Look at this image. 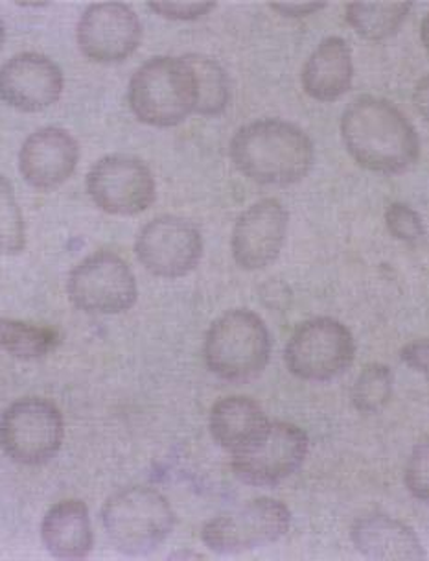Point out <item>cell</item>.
I'll return each mask as SVG.
<instances>
[{"instance_id":"cell-1","label":"cell","mask_w":429,"mask_h":561,"mask_svg":"<svg viewBox=\"0 0 429 561\" xmlns=\"http://www.w3.org/2000/svg\"><path fill=\"white\" fill-rule=\"evenodd\" d=\"M341 139L363 169L385 175L406 174L420 159V137L393 102L363 94L343 112Z\"/></svg>"},{"instance_id":"cell-2","label":"cell","mask_w":429,"mask_h":561,"mask_svg":"<svg viewBox=\"0 0 429 561\" xmlns=\"http://www.w3.org/2000/svg\"><path fill=\"white\" fill-rule=\"evenodd\" d=\"M232 163L264 187H290L314 167V140L297 124L282 118H260L245 124L229 147Z\"/></svg>"},{"instance_id":"cell-3","label":"cell","mask_w":429,"mask_h":561,"mask_svg":"<svg viewBox=\"0 0 429 561\" xmlns=\"http://www.w3.org/2000/svg\"><path fill=\"white\" fill-rule=\"evenodd\" d=\"M135 118L153 128L185 123L198 105V82L190 64L174 56H155L140 65L128 89Z\"/></svg>"},{"instance_id":"cell-4","label":"cell","mask_w":429,"mask_h":561,"mask_svg":"<svg viewBox=\"0 0 429 561\" xmlns=\"http://www.w3.org/2000/svg\"><path fill=\"white\" fill-rule=\"evenodd\" d=\"M102 523L118 552L139 558L155 552L170 538L175 514L161 491L151 485H128L107 499Z\"/></svg>"},{"instance_id":"cell-5","label":"cell","mask_w":429,"mask_h":561,"mask_svg":"<svg viewBox=\"0 0 429 561\" xmlns=\"http://www.w3.org/2000/svg\"><path fill=\"white\" fill-rule=\"evenodd\" d=\"M207 368L227 382H250L260 377L271 358V334L260 316L250 309L221 314L205 336Z\"/></svg>"},{"instance_id":"cell-6","label":"cell","mask_w":429,"mask_h":561,"mask_svg":"<svg viewBox=\"0 0 429 561\" xmlns=\"http://www.w3.org/2000/svg\"><path fill=\"white\" fill-rule=\"evenodd\" d=\"M63 436V414L48 399H19L0 415V447L12 462H50L61 449Z\"/></svg>"},{"instance_id":"cell-7","label":"cell","mask_w":429,"mask_h":561,"mask_svg":"<svg viewBox=\"0 0 429 561\" xmlns=\"http://www.w3.org/2000/svg\"><path fill=\"white\" fill-rule=\"evenodd\" d=\"M356 358V340L336 318L302 322L286 345V366L297 379L326 382L345 374Z\"/></svg>"},{"instance_id":"cell-8","label":"cell","mask_w":429,"mask_h":561,"mask_svg":"<svg viewBox=\"0 0 429 561\" xmlns=\"http://www.w3.org/2000/svg\"><path fill=\"white\" fill-rule=\"evenodd\" d=\"M290 526L291 512L282 501L260 497L207 520L201 541L216 554H242L277 543Z\"/></svg>"},{"instance_id":"cell-9","label":"cell","mask_w":429,"mask_h":561,"mask_svg":"<svg viewBox=\"0 0 429 561\" xmlns=\"http://www.w3.org/2000/svg\"><path fill=\"white\" fill-rule=\"evenodd\" d=\"M67 294L70 304L88 314H120L137 304L139 287L120 255L100 250L70 270Z\"/></svg>"},{"instance_id":"cell-10","label":"cell","mask_w":429,"mask_h":561,"mask_svg":"<svg viewBox=\"0 0 429 561\" xmlns=\"http://www.w3.org/2000/svg\"><path fill=\"white\" fill-rule=\"evenodd\" d=\"M310 438L288 421H271L247 449L231 456L232 473L244 484L273 488L290 479L306 462Z\"/></svg>"},{"instance_id":"cell-11","label":"cell","mask_w":429,"mask_h":561,"mask_svg":"<svg viewBox=\"0 0 429 561\" xmlns=\"http://www.w3.org/2000/svg\"><path fill=\"white\" fill-rule=\"evenodd\" d=\"M85 185L94 205L116 217L140 215L158 196L150 167L128 153H111L98 159L89 170Z\"/></svg>"},{"instance_id":"cell-12","label":"cell","mask_w":429,"mask_h":561,"mask_svg":"<svg viewBox=\"0 0 429 561\" xmlns=\"http://www.w3.org/2000/svg\"><path fill=\"white\" fill-rule=\"evenodd\" d=\"M139 263L163 279H179L198 268L204 259V234L186 218L164 215L140 229L135 240Z\"/></svg>"},{"instance_id":"cell-13","label":"cell","mask_w":429,"mask_h":561,"mask_svg":"<svg viewBox=\"0 0 429 561\" xmlns=\"http://www.w3.org/2000/svg\"><path fill=\"white\" fill-rule=\"evenodd\" d=\"M290 213L277 198H264L240 215L232 229V257L240 268L256 272L271 266L282 253Z\"/></svg>"},{"instance_id":"cell-14","label":"cell","mask_w":429,"mask_h":561,"mask_svg":"<svg viewBox=\"0 0 429 561\" xmlns=\"http://www.w3.org/2000/svg\"><path fill=\"white\" fill-rule=\"evenodd\" d=\"M76 37L85 58L96 64H118L139 48L142 24L128 4L102 2L83 12Z\"/></svg>"},{"instance_id":"cell-15","label":"cell","mask_w":429,"mask_h":561,"mask_svg":"<svg viewBox=\"0 0 429 561\" xmlns=\"http://www.w3.org/2000/svg\"><path fill=\"white\" fill-rule=\"evenodd\" d=\"M63 85V70L45 54H18L0 67V100L18 112L47 110L61 99Z\"/></svg>"},{"instance_id":"cell-16","label":"cell","mask_w":429,"mask_h":561,"mask_svg":"<svg viewBox=\"0 0 429 561\" xmlns=\"http://www.w3.org/2000/svg\"><path fill=\"white\" fill-rule=\"evenodd\" d=\"M80 161V145L67 129L39 128L24 140L19 170L24 182L37 191H56L69 182Z\"/></svg>"},{"instance_id":"cell-17","label":"cell","mask_w":429,"mask_h":561,"mask_svg":"<svg viewBox=\"0 0 429 561\" xmlns=\"http://www.w3.org/2000/svg\"><path fill=\"white\" fill-rule=\"evenodd\" d=\"M350 539L358 552L369 560L417 561L426 558L417 533L391 515H363L350 528Z\"/></svg>"},{"instance_id":"cell-18","label":"cell","mask_w":429,"mask_h":561,"mask_svg":"<svg viewBox=\"0 0 429 561\" xmlns=\"http://www.w3.org/2000/svg\"><path fill=\"white\" fill-rule=\"evenodd\" d=\"M302 89L317 102H336L347 94L355 80V59L347 39L326 37L302 67Z\"/></svg>"},{"instance_id":"cell-19","label":"cell","mask_w":429,"mask_h":561,"mask_svg":"<svg viewBox=\"0 0 429 561\" xmlns=\"http://www.w3.org/2000/svg\"><path fill=\"white\" fill-rule=\"evenodd\" d=\"M45 549L58 560H83L94 545L93 525L88 504L67 499L54 504L42 523Z\"/></svg>"},{"instance_id":"cell-20","label":"cell","mask_w":429,"mask_h":561,"mask_svg":"<svg viewBox=\"0 0 429 561\" xmlns=\"http://www.w3.org/2000/svg\"><path fill=\"white\" fill-rule=\"evenodd\" d=\"M271 420L255 399L231 396L215 403L209 414V431L216 444L236 455L266 433Z\"/></svg>"},{"instance_id":"cell-21","label":"cell","mask_w":429,"mask_h":561,"mask_svg":"<svg viewBox=\"0 0 429 561\" xmlns=\"http://www.w3.org/2000/svg\"><path fill=\"white\" fill-rule=\"evenodd\" d=\"M411 2H387V4H363L355 2L347 7V23L369 42L389 39L402 28L411 12Z\"/></svg>"},{"instance_id":"cell-22","label":"cell","mask_w":429,"mask_h":561,"mask_svg":"<svg viewBox=\"0 0 429 561\" xmlns=\"http://www.w3.org/2000/svg\"><path fill=\"white\" fill-rule=\"evenodd\" d=\"M198 82L196 113L204 117H218L231 102V80L227 70L215 58L204 54H186Z\"/></svg>"},{"instance_id":"cell-23","label":"cell","mask_w":429,"mask_h":561,"mask_svg":"<svg viewBox=\"0 0 429 561\" xmlns=\"http://www.w3.org/2000/svg\"><path fill=\"white\" fill-rule=\"evenodd\" d=\"M59 344V334L50 328L0 318V347L21 360L47 357Z\"/></svg>"},{"instance_id":"cell-24","label":"cell","mask_w":429,"mask_h":561,"mask_svg":"<svg viewBox=\"0 0 429 561\" xmlns=\"http://www.w3.org/2000/svg\"><path fill=\"white\" fill-rule=\"evenodd\" d=\"M395 377L389 366L383 364H369L361 369L360 377L356 379L352 388V404L361 414H376L387 407L393 398Z\"/></svg>"},{"instance_id":"cell-25","label":"cell","mask_w":429,"mask_h":561,"mask_svg":"<svg viewBox=\"0 0 429 561\" xmlns=\"http://www.w3.org/2000/svg\"><path fill=\"white\" fill-rule=\"evenodd\" d=\"M26 248V229L18 196L7 175L0 174V252L18 255Z\"/></svg>"},{"instance_id":"cell-26","label":"cell","mask_w":429,"mask_h":561,"mask_svg":"<svg viewBox=\"0 0 429 561\" xmlns=\"http://www.w3.org/2000/svg\"><path fill=\"white\" fill-rule=\"evenodd\" d=\"M389 233L406 244H418L426 237V226L417 210L404 202H393L385 210Z\"/></svg>"},{"instance_id":"cell-27","label":"cell","mask_w":429,"mask_h":561,"mask_svg":"<svg viewBox=\"0 0 429 561\" xmlns=\"http://www.w3.org/2000/svg\"><path fill=\"white\" fill-rule=\"evenodd\" d=\"M428 444L422 439L420 444L413 447L406 474H404L407 491L420 503L428 501Z\"/></svg>"},{"instance_id":"cell-28","label":"cell","mask_w":429,"mask_h":561,"mask_svg":"<svg viewBox=\"0 0 429 561\" xmlns=\"http://www.w3.org/2000/svg\"><path fill=\"white\" fill-rule=\"evenodd\" d=\"M151 12L170 21H198L215 10V2H150Z\"/></svg>"},{"instance_id":"cell-29","label":"cell","mask_w":429,"mask_h":561,"mask_svg":"<svg viewBox=\"0 0 429 561\" xmlns=\"http://www.w3.org/2000/svg\"><path fill=\"white\" fill-rule=\"evenodd\" d=\"M401 358L409 368L418 374L426 375L428 371V342L426 339L413 340L404 345L401 351Z\"/></svg>"},{"instance_id":"cell-30","label":"cell","mask_w":429,"mask_h":561,"mask_svg":"<svg viewBox=\"0 0 429 561\" xmlns=\"http://www.w3.org/2000/svg\"><path fill=\"white\" fill-rule=\"evenodd\" d=\"M326 7H328L326 2H308V4H271L269 8L282 18L301 19L315 15L321 10H325Z\"/></svg>"},{"instance_id":"cell-31","label":"cell","mask_w":429,"mask_h":561,"mask_svg":"<svg viewBox=\"0 0 429 561\" xmlns=\"http://www.w3.org/2000/svg\"><path fill=\"white\" fill-rule=\"evenodd\" d=\"M413 99H415V104L418 105V110L422 113V117H428V78L424 77L417 83Z\"/></svg>"},{"instance_id":"cell-32","label":"cell","mask_w":429,"mask_h":561,"mask_svg":"<svg viewBox=\"0 0 429 561\" xmlns=\"http://www.w3.org/2000/svg\"><path fill=\"white\" fill-rule=\"evenodd\" d=\"M426 32H428V19H424L422 26H420V34H422L424 47H428V42H426Z\"/></svg>"},{"instance_id":"cell-33","label":"cell","mask_w":429,"mask_h":561,"mask_svg":"<svg viewBox=\"0 0 429 561\" xmlns=\"http://www.w3.org/2000/svg\"><path fill=\"white\" fill-rule=\"evenodd\" d=\"M4 42H7V26H4L2 19H0V48H2Z\"/></svg>"}]
</instances>
